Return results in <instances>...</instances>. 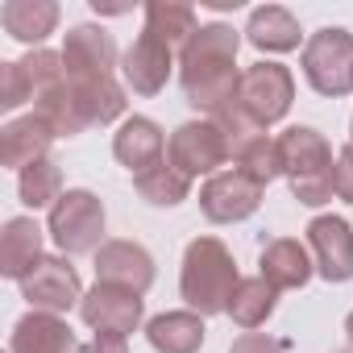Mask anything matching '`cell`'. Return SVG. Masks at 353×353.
Returning <instances> with one entry per match:
<instances>
[{
    "instance_id": "34",
    "label": "cell",
    "mask_w": 353,
    "mask_h": 353,
    "mask_svg": "<svg viewBox=\"0 0 353 353\" xmlns=\"http://www.w3.org/2000/svg\"><path fill=\"white\" fill-rule=\"evenodd\" d=\"M336 353H353V349H336Z\"/></svg>"
},
{
    "instance_id": "24",
    "label": "cell",
    "mask_w": 353,
    "mask_h": 353,
    "mask_svg": "<svg viewBox=\"0 0 353 353\" xmlns=\"http://www.w3.org/2000/svg\"><path fill=\"white\" fill-rule=\"evenodd\" d=\"M141 30L154 34V38H162L170 50H183V46L196 38L200 21H196V9H192V5H174V0H150V5H145V26H141Z\"/></svg>"
},
{
    "instance_id": "13",
    "label": "cell",
    "mask_w": 353,
    "mask_h": 353,
    "mask_svg": "<svg viewBox=\"0 0 353 353\" xmlns=\"http://www.w3.org/2000/svg\"><path fill=\"white\" fill-rule=\"evenodd\" d=\"M59 54H63L67 79L117 75V42H112V34L104 26H71Z\"/></svg>"
},
{
    "instance_id": "26",
    "label": "cell",
    "mask_w": 353,
    "mask_h": 353,
    "mask_svg": "<svg viewBox=\"0 0 353 353\" xmlns=\"http://www.w3.org/2000/svg\"><path fill=\"white\" fill-rule=\"evenodd\" d=\"M133 188H137V196H141L145 204H154V208H179V204L192 196V179H188L183 170H174L166 158H162L158 166L133 174Z\"/></svg>"
},
{
    "instance_id": "7",
    "label": "cell",
    "mask_w": 353,
    "mask_h": 353,
    "mask_svg": "<svg viewBox=\"0 0 353 353\" xmlns=\"http://www.w3.org/2000/svg\"><path fill=\"white\" fill-rule=\"evenodd\" d=\"M291 100H295V75L283 67V63H254L241 71V83H237V108L258 125V129H270L274 121H283L291 112Z\"/></svg>"
},
{
    "instance_id": "28",
    "label": "cell",
    "mask_w": 353,
    "mask_h": 353,
    "mask_svg": "<svg viewBox=\"0 0 353 353\" xmlns=\"http://www.w3.org/2000/svg\"><path fill=\"white\" fill-rule=\"evenodd\" d=\"M17 196H21V204L26 208H54L59 200H63V166L54 162V158H42V162H34V166H26L21 174H17Z\"/></svg>"
},
{
    "instance_id": "10",
    "label": "cell",
    "mask_w": 353,
    "mask_h": 353,
    "mask_svg": "<svg viewBox=\"0 0 353 353\" xmlns=\"http://www.w3.org/2000/svg\"><path fill=\"white\" fill-rule=\"evenodd\" d=\"M262 196H266V188L254 183L250 174L221 170L200 188V212L212 225H237V221H245V216H254L262 208Z\"/></svg>"
},
{
    "instance_id": "8",
    "label": "cell",
    "mask_w": 353,
    "mask_h": 353,
    "mask_svg": "<svg viewBox=\"0 0 353 353\" xmlns=\"http://www.w3.org/2000/svg\"><path fill=\"white\" fill-rule=\"evenodd\" d=\"M166 162L174 170H183L188 179H200V174H221V166L229 162V137L221 133L216 121H188L170 133L166 141Z\"/></svg>"
},
{
    "instance_id": "16",
    "label": "cell",
    "mask_w": 353,
    "mask_h": 353,
    "mask_svg": "<svg viewBox=\"0 0 353 353\" xmlns=\"http://www.w3.org/2000/svg\"><path fill=\"white\" fill-rule=\"evenodd\" d=\"M258 274L274 291H299L316 274V262H312V250L303 241H295V237H266L262 254H258Z\"/></svg>"
},
{
    "instance_id": "11",
    "label": "cell",
    "mask_w": 353,
    "mask_h": 353,
    "mask_svg": "<svg viewBox=\"0 0 353 353\" xmlns=\"http://www.w3.org/2000/svg\"><path fill=\"white\" fill-rule=\"evenodd\" d=\"M79 316L88 328L96 332H117V336H129L141 316H145V299L137 291H125V287H108V283H96L83 303H79Z\"/></svg>"
},
{
    "instance_id": "2",
    "label": "cell",
    "mask_w": 353,
    "mask_h": 353,
    "mask_svg": "<svg viewBox=\"0 0 353 353\" xmlns=\"http://www.w3.org/2000/svg\"><path fill=\"white\" fill-rule=\"evenodd\" d=\"M125 88L117 75H96V79H63L46 96L34 100V112L54 129V137H79L83 129L112 125L125 117Z\"/></svg>"
},
{
    "instance_id": "14",
    "label": "cell",
    "mask_w": 353,
    "mask_h": 353,
    "mask_svg": "<svg viewBox=\"0 0 353 353\" xmlns=\"http://www.w3.org/2000/svg\"><path fill=\"white\" fill-rule=\"evenodd\" d=\"M170 71H174V50L162 38L145 34V30L137 34V42L121 59V79H125V88L133 96H158L166 88Z\"/></svg>"
},
{
    "instance_id": "30",
    "label": "cell",
    "mask_w": 353,
    "mask_h": 353,
    "mask_svg": "<svg viewBox=\"0 0 353 353\" xmlns=\"http://www.w3.org/2000/svg\"><path fill=\"white\" fill-rule=\"evenodd\" d=\"M229 353H291V336H270V332H241Z\"/></svg>"
},
{
    "instance_id": "15",
    "label": "cell",
    "mask_w": 353,
    "mask_h": 353,
    "mask_svg": "<svg viewBox=\"0 0 353 353\" xmlns=\"http://www.w3.org/2000/svg\"><path fill=\"white\" fill-rule=\"evenodd\" d=\"M96 283L145 295L154 287V258H150V250L137 245V241H125V237L104 241L96 250Z\"/></svg>"
},
{
    "instance_id": "35",
    "label": "cell",
    "mask_w": 353,
    "mask_h": 353,
    "mask_svg": "<svg viewBox=\"0 0 353 353\" xmlns=\"http://www.w3.org/2000/svg\"><path fill=\"white\" fill-rule=\"evenodd\" d=\"M349 133H353V125H349ZM349 141H353V137H349Z\"/></svg>"
},
{
    "instance_id": "5",
    "label": "cell",
    "mask_w": 353,
    "mask_h": 353,
    "mask_svg": "<svg viewBox=\"0 0 353 353\" xmlns=\"http://www.w3.org/2000/svg\"><path fill=\"white\" fill-rule=\"evenodd\" d=\"M299 67H303V79L312 83V92L332 96V100L349 96L353 92V34L341 26L316 30L303 42Z\"/></svg>"
},
{
    "instance_id": "3",
    "label": "cell",
    "mask_w": 353,
    "mask_h": 353,
    "mask_svg": "<svg viewBox=\"0 0 353 353\" xmlns=\"http://www.w3.org/2000/svg\"><path fill=\"white\" fill-rule=\"evenodd\" d=\"M237 283H241L237 258L221 237H196L188 245L183 270H179V295H183L188 312H196V316L229 312V299H233Z\"/></svg>"
},
{
    "instance_id": "9",
    "label": "cell",
    "mask_w": 353,
    "mask_h": 353,
    "mask_svg": "<svg viewBox=\"0 0 353 353\" xmlns=\"http://www.w3.org/2000/svg\"><path fill=\"white\" fill-rule=\"evenodd\" d=\"M21 295L30 299L34 312H50V316H63L83 303V287H79V274L67 262V254H46L21 279Z\"/></svg>"
},
{
    "instance_id": "32",
    "label": "cell",
    "mask_w": 353,
    "mask_h": 353,
    "mask_svg": "<svg viewBox=\"0 0 353 353\" xmlns=\"http://www.w3.org/2000/svg\"><path fill=\"white\" fill-rule=\"evenodd\" d=\"M83 353H129V336H117V332H96Z\"/></svg>"
},
{
    "instance_id": "1",
    "label": "cell",
    "mask_w": 353,
    "mask_h": 353,
    "mask_svg": "<svg viewBox=\"0 0 353 353\" xmlns=\"http://www.w3.org/2000/svg\"><path fill=\"white\" fill-rule=\"evenodd\" d=\"M237 50H241V34L225 21L200 26L196 38L179 50V88L196 112L216 117L237 100V83H241Z\"/></svg>"
},
{
    "instance_id": "29",
    "label": "cell",
    "mask_w": 353,
    "mask_h": 353,
    "mask_svg": "<svg viewBox=\"0 0 353 353\" xmlns=\"http://www.w3.org/2000/svg\"><path fill=\"white\" fill-rule=\"evenodd\" d=\"M0 79H5V83H0V108H5V112H17L21 104L34 100V88H30L21 63H5V75H0Z\"/></svg>"
},
{
    "instance_id": "31",
    "label": "cell",
    "mask_w": 353,
    "mask_h": 353,
    "mask_svg": "<svg viewBox=\"0 0 353 353\" xmlns=\"http://www.w3.org/2000/svg\"><path fill=\"white\" fill-rule=\"evenodd\" d=\"M332 183H336V200L353 204V141L336 154V170H332Z\"/></svg>"
},
{
    "instance_id": "17",
    "label": "cell",
    "mask_w": 353,
    "mask_h": 353,
    "mask_svg": "<svg viewBox=\"0 0 353 353\" xmlns=\"http://www.w3.org/2000/svg\"><path fill=\"white\" fill-rule=\"evenodd\" d=\"M9 353H83V345H79V336L71 332V324H67L63 316L26 312V316L13 324Z\"/></svg>"
},
{
    "instance_id": "33",
    "label": "cell",
    "mask_w": 353,
    "mask_h": 353,
    "mask_svg": "<svg viewBox=\"0 0 353 353\" xmlns=\"http://www.w3.org/2000/svg\"><path fill=\"white\" fill-rule=\"evenodd\" d=\"M345 336H349V349H353V312L345 316Z\"/></svg>"
},
{
    "instance_id": "27",
    "label": "cell",
    "mask_w": 353,
    "mask_h": 353,
    "mask_svg": "<svg viewBox=\"0 0 353 353\" xmlns=\"http://www.w3.org/2000/svg\"><path fill=\"white\" fill-rule=\"evenodd\" d=\"M233 170H241V174H250L254 183L270 188L279 174H283V150H279V137L258 133V137H245L241 145H233Z\"/></svg>"
},
{
    "instance_id": "22",
    "label": "cell",
    "mask_w": 353,
    "mask_h": 353,
    "mask_svg": "<svg viewBox=\"0 0 353 353\" xmlns=\"http://www.w3.org/2000/svg\"><path fill=\"white\" fill-rule=\"evenodd\" d=\"M204 316L196 312H162L145 324V341L154 353H200L204 349Z\"/></svg>"
},
{
    "instance_id": "18",
    "label": "cell",
    "mask_w": 353,
    "mask_h": 353,
    "mask_svg": "<svg viewBox=\"0 0 353 353\" xmlns=\"http://www.w3.org/2000/svg\"><path fill=\"white\" fill-rule=\"evenodd\" d=\"M112 154L129 174H141L150 166H158L166 158V137L158 129V121L150 117H129L117 133H112Z\"/></svg>"
},
{
    "instance_id": "12",
    "label": "cell",
    "mask_w": 353,
    "mask_h": 353,
    "mask_svg": "<svg viewBox=\"0 0 353 353\" xmlns=\"http://www.w3.org/2000/svg\"><path fill=\"white\" fill-rule=\"evenodd\" d=\"M307 250H312L316 274L324 283L353 279V229L345 216H316L307 225Z\"/></svg>"
},
{
    "instance_id": "19",
    "label": "cell",
    "mask_w": 353,
    "mask_h": 353,
    "mask_svg": "<svg viewBox=\"0 0 353 353\" xmlns=\"http://www.w3.org/2000/svg\"><path fill=\"white\" fill-rule=\"evenodd\" d=\"M50 145H54V129L30 112V117H17L9 121L5 129H0V158H5V166H13L17 174L42 158H50Z\"/></svg>"
},
{
    "instance_id": "21",
    "label": "cell",
    "mask_w": 353,
    "mask_h": 353,
    "mask_svg": "<svg viewBox=\"0 0 353 353\" xmlns=\"http://www.w3.org/2000/svg\"><path fill=\"white\" fill-rule=\"evenodd\" d=\"M42 258L46 254H42V229H38V221L13 216L5 225V233H0V274L21 283Z\"/></svg>"
},
{
    "instance_id": "25",
    "label": "cell",
    "mask_w": 353,
    "mask_h": 353,
    "mask_svg": "<svg viewBox=\"0 0 353 353\" xmlns=\"http://www.w3.org/2000/svg\"><path fill=\"white\" fill-rule=\"evenodd\" d=\"M274 303H279V291H274L262 274H254V279H241V283H237V291H233L225 316H229L237 328L254 332V328H262V324L274 316Z\"/></svg>"
},
{
    "instance_id": "23",
    "label": "cell",
    "mask_w": 353,
    "mask_h": 353,
    "mask_svg": "<svg viewBox=\"0 0 353 353\" xmlns=\"http://www.w3.org/2000/svg\"><path fill=\"white\" fill-rule=\"evenodd\" d=\"M299 38H303V34H299V21H295L291 9H283V5H262V9L250 13L245 42L258 46L262 54H287V50L299 46Z\"/></svg>"
},
{
    "instance_id": "20",
    "label": "cell",
    "mask_w": 353,
    "mask_h": 353,
    "mask_svg": "<svg viewBox=\"0 0 353 353\" xmlns=\"http://www.w3.org/2000/svg\"><path fill=\"white\" fill-rule=\"evenodd\" d=\"M0 26L13 42L42 50V42L59 30V5L54 0H9V5H0Z\"/></svg>"
},
{
    "instance_id": "6",
    "label": "cell",
    "mask_w": 353,
    "mask_h": 353,
    "mask_svg": "<svg viewBox=\"0 0 353 353\" xmlns=\"http://www.w3.org/2000/svg\"><path fill=\"white\" fill-rule=\"evenodd\" d=\"M46 233H50V241H54L67 258L96 254V250L104 245V204H100V196L88 192V188L63 192V200L50 208Z\"/></svg>"
},
{
    "instance_id": "4",
    "label": "cell",
    "mask_w": 353,
    "mask_h": 353,
    "mask_svg": "<svg viewBox=\"0 0 353 353\" xmlns=\"http://www.w3.org/2000/svg\"><path fill=\"white\" fill-rule=\"evenodd\" d=\"M279 150H283V174L291 183V196L303 204V208H320L336 196V183H332V145L324 141L320 129L312 125H291L279 133Z\"/></svg>"
}]
</instances>
